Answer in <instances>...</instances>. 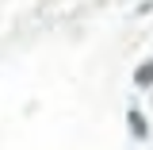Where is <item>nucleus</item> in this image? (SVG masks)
<instances>
[{
	"label": "nucleus",
	"mask_w": 153,
	"mask_h": 150,
	"mask_svg": "<svg viewBox=\"0 0 153 150\" xmlns=\"http://www.w3.org/2000/svg\"><path fill=\"white\" fill-rule=\"evenodd\" d=\"M134 85H138V89H149L153 85V62H142V66L134 69Z\"/></svg>",
	"instance_id": "2"
},
{
	"label": "nucleus",
	"mask_w": 153,
	"mask_h": 150,
	"mask_svg": "<svg viewBox=\"0 0 153 150\" xmlns=\"http://www.w3.org/2000/svg\"><path fill=\"white\" fill-rule=\"evenodd\" d=\"M126 123H130L134 139H149V123H146V115L138 112V108H130V112H126Z\"/></svg>",
	"instance_id": "1"
}]
</instances>
